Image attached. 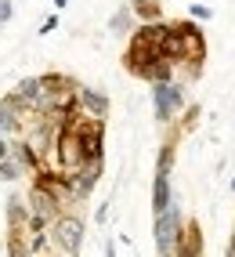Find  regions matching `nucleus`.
Listing matches in <instances>:
<instances>
[{
	"label": "nucleus",
	"instance_id": "1",
	"mask_svg": "<svg viewBox=\"0 0 235 257\" xmlns=\"http://www.w3.org/2000/svg\"><path fill=\"white\" fill-rule=\"evenodd\" d=\"M152 105H156V119L159 123H170V119L184 109V91L177 83H152Z\"/></svg>",
	"mask_w": 235,
	"mask_h": 257
},
{
	"label": "nucleus",
	"instance_id": "2",
	"mask_svg": "<svg viewBox=\"0 0 235 257\" xmlns=\"http://www.w3.org/2000/svg\"><path fill=\"white\" fill-rule=\"evenodd\" d=\"M181 232H184L181 210H177V203H170V207H166V214L156 217V250H159V257H163V253H174Z\"/></svg>",
	"mask_w": 235,
	"mask_h": 257
},
{
	"label": "nucleus",
	"instance_id": "3",
	"mask_svg": "<svg viewBox=\"0 0 235 257\" xmlns=\"http://www.w3.org/2000/svg\"><path fill=\"white\" fill-rule=\"evenodd\" d=\"M55 243L65 253L80 250V243H83V217L80 214H58V221H55Z\"/></svg>",
	"mask_w": 235,
	"mask_h": 257
},
{
	"label": "nucleus",
	"instance_id": "4",
	"mask_svg": "<svg viewBox=\"0 0 235 257\" xmlns=\"http://www.w3.org/2000/svg\"><path fill=\"white\" fill-rule=\"evenodd\" d=\"M29 214H33V217H40L44 225H47V221H58L62 203H58V196H55V192H47V188L33 185V192H29Z\"/></svg>",
	"mask_w": 235,
	"mask_h": 257
},
{
	"label": "nucleus",
	"instance_id": "5",
	"mask_svg": "<svg viewBox=\"0 0 235 257\" xmlns=\"http://www.w3.org/2000/svg\"><path fill=\"white\" fill-rule=\"evenodd\" d=\"M76 105L87 112L91 119H105V112H109V98L102 94V91H91V87H80L76 91Z\"/></svg>",
	"mask_w": 235,
	"mask_h": 257
},
{
	"label": "nucleus",
	"instance_id": "6",
	"mask_svg": "<svg viewBox=\"0 0 235 257\" xmlns=\"http://www.w3.org/2000/svg\"><path fill=\"white\" fill-rule=\"evenodd\" d=\"M19 127H22V101L15 94H8L4 101H0V131L15 138V131H19Z\"/></svg>",
	"mask_w": 235,
	"mask_h": 257
},
{
	"label": "nucleus",
	"instance_id": "7",
	"mask_svg": "<svg viewBox=\"0 0 235 257\" xmlns=\"http://www.w3.org/2000/svg\"><path fill=\"white\" fill-rule=\"evenodd\" d=\"M174 203L170 196V174H156V185H152V214H166V207Z\"/></svg>",
	"mask_w": 235,
	"mask_h": 257
},
{
	"label": "nucleus",
	"instance_id": "8",
	"mask_svg": "<svg viewBox=\"0 0 235 257\" xmlns=\"http://www.w3.org/2000/svg\"><path fill=\"white\" fill-rule=\"evenodd\" d=\"M8 257H37L33 246H29V239L22 232H15V228H11V239H8Z\"/></svg>",
	"mask_w": 235,
	"mask_h": 257
},
{
	"label": "nucleus",
	"instance_id": "9",
	"mask_svg": "<svg viewBox=\"0 0 235 257\" xmlns=\"http://www.w3.org/2000/svg\"><path fill=\"white\" fill-rule=\"evenodd\" d=\"M19 178H22V167L15 163V156L0 160V181H19Z\"/></svg>",
	"mask_w": 235,
	"mask_h": 257
},
{
	"label": "nucleus",
	"instance_id": "10",
	"mask_svg": "<svg viewBox=\"0 0 235 257\" xmlns=\"http://www.w3.org/2000/svg\"><path fill=\"white\" fill-rule=\"evenodd\" d=\"M130 29V8H120L112 15V33H127Z\"/></svg>",
	"mask_w": 235,
	"mask_h": 257
},
{
	"label": "nucleus",
	"instance_id": "11",
	"mask_svg": "<svg viewBox=\"0 0 235 257\" xmlns=\"http://www.w3.org/2000/svg\"><path fill=\"white\" fill-rule=\"evenodd\" d=\"M134 8H138V15H141V19H148V22L159 15V8L152 4V0H134Z\"/></svg>",
	"mask_w": 235,
	"mask_h": 257
},
{
	"label": "nucleus",
	"instance_id": "12",
	"mask_svg": "<svg viewBox=\"0 0 235 257\" xmlns=\"http://www.w3.org/2000/svg\"><path fill=\"white\" fill-rule=\"evenodd\" d=\"M188 15L195 22H206V19H213V11L206 8V4H188Z\"/></svg>",
	"mask_w": 235,
	"mask_h": 257
},
{
	"label": "nucleus",
	"instance_id": "13",
	"mask_svg": "<svg viewBox=\"0 0 235 257\" xmlns=\"http://www.w3.org/2000/svg\"><path fill=\"white\" fill-rule=\"evenodd\" d=\"M15 15V8H11V0H0V26H4L8 19Z\"/></svg>",
	"mask_w": 235,
	"mask_h": 257
},
{
	"label": "nucleus",
	"instance_id": "14",
	"mask_svg": "<svg viewBox=\"0 0 235 257\" xmlns=\"http://www.w3.org/2000/svg\"><path fill=\"white\" fill-rule=\"evenodd\" d=\"M11 156V142L4 138V131H0V160H8Z\"/></svg>",
	"mask_w": 235,
	"mask_h": 257
},
{
	"label": "nucleus",
	"instance_id": "15",
	"mask_svg": "<svg viewBox=\"0 0 235 257\" xmlns=\"http://www.w3.org/2000/svg\"><path fill=\"white\" fill-rule=\"evenodd\" d=\"M55 26H58V15H51V19H47V22H44V26H40V37H44V33H51V29H55Z\"/></svg>",
	"mask_w": 235,
	"mask_h": 257
},
{
	"label": "nucleus",
	"instance_id": "16",
	"mask_svg": "<svg viewBox=\"0 0 235 257\" xmlns=\"http://www.w3.org/2000/svg\"><path fill=\"white\" fill-rule=\"evenodd\" d=\"M224 257H235V235H231V243H228V253Z\"/></svg>",
	"mask_w": 235,
	"mask_h": 257
},
{
	"label": "nucleus",
	"instance_id": "17",
	"mask_svg": "<svg viewBox=\"0 0 235 257\" xmlns=\"http://www.w3.org/2000/svg\"><path fill=\"white\" fill-rule=\"evenodd\" d=\"M105 257H116V246L112 243H105Z\"/></svg>",
	"mask_w": 235,
	"mask_h": 257
},
{
	"label": "nucleus",
	"instance_id": "18",
	"mask_svg": "<svg viewBox=\"0 0 235 257\" xmlns=\"http://www.w3.org/2000/svg\"><path fill=\"white\" fill-rule=\"evenodd\" d=\"M228 188H235V178H231V185H228Z\"/></svg>",
	"mask_w": 235,
	"mask_h": 257
}]
</instances>
